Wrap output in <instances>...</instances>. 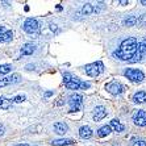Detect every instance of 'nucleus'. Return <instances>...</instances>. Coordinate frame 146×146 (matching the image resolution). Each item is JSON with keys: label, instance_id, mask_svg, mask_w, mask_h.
<instances>
[{"label": "nucleus", "instance_id": "nucleus-22", "mask_svg": "<svg viewBox=\"0 0 146 146\" xmlns=\"http://www.w3.org/2000/svg\"><path fill=\"white\" fill-rule=\"evenodd\" d=\"M11 107V102L5 98H0V109H8Z\"/></svg>", "mask_w": 146, "mask_h": 146}, {"label": "nucleus", "instance_id": "nucleus-24", "mask_svg": "<svg viewBox=\"0 0 146 146\" xmlns=\"http://www.w3.org/2000/svg\"><path fill=\"white\" fill-rule=\"evenodd\" d=\"M24 100H25V96L24 95H19V96H16V98L13 99L15 103H21V102H24Z\"/></svg>", "mask_w": 146, "mask_h": 146}, {"label": "nucleus", "instance_id": "nucleus-28", "mask_svg": "<svg viewBox=\"0 0 146 146\" xmlns=\"http://www.w3.org/2000/svg\"><path fill=\"white\" fill-rule=\"evenodd\" d=\"M128 3H129L128 0H121V1H120V4H121V5H125V4H128Z\"/></svg>", "mask_w": 146, "mask_h": 146}, {"label": "nucleus", "instance_id": "nucleus-14", "mask_svg": "<svg viewBox=\"0 0 146 146\" xmlns=\"http://www.w3.org/2000/svg\"><path fill=\"white\" fill-rule=\"evenodd\" d=\"M36 51V46L33 44H25L21 48V55H31Z\"/></svg>", "mask_w": 146, "mask_h": 146}, {"label": "nucleus", "instance_id": "nucleus-2", "mask_svg": "<svg viewBox=\"0 0 146 146\" xmlns=\"http://www.w3.org/2000/svg\"><path fill=\"white\" fill-rule=\"evenodd\" d=\"M63 82H65V86L68 90H80L82 80L76 76H74L72 74H70V72L63 74Z\"/></svg>", "mask_w": 146, "mask_h": 146}, {"label": "nucleus", "instance_id": "nucleus-17", "mask_svg": "<svg viewBox=\"0 0 146 146\" xmlns=\"http://www.w3.org/2000/svg\"><path fill=\"white\" fill-rule=\"evenodd\" d=\"M13 37V32L12 31H5L1 36H0V42H8Z\"/></svg>", "mask_w": 146, "mask_h": 146}, {"label": "nucleus", "instance_id": "nucleus-9", "mask_svg": "<svg viewBox=\"0 0 146 146\" xmlns=\"http://www.w3.org/2000/svg\"><path fill=\"white\" fill-rule=\"evenodd\" d=\"M17 82H20V75L19 74H13L11 76H7L4 79H0V87H5V86H9V84H15Z\"/></svg>", "mask_w": 146, "mask_h": 146}, {"label": "nucleus", "instance_id": "nucleus-11", "mask_svg": "<svg viewBox=\"0 0 146 146\" xmlns=\"http://www.w3.org/2000/svg\"><path fill=\"white\" fill-rule=\"evenodd\" d=\"M54 130H55V133H57V134H61V136H63L65 133H67L68 126H67V124L59 121V122H55V124H54Z\"/></svg>", "mask_w": 146, "mask_h": 146}, {"label": "nucleus", "instance_id": "nucleus-18", "mask_svg": "<svg viewBox=\"0 0 146 146\" xmlns=\"http://www.w3.org/2000/svg\"><path fill=\"white\" fill-rule=\"evenodd\" d=\"M122 23H124L125 27H134V25L137 24V17L136 16H129V17H126Z\"/></svg>", "mask_w": 146, "mask_h": 146}, {"label": "nucleus", "instance_id": "nucleus-8", "mask_svg": "<svg viewBox=\"0 0 146 146\" xmlns=\"http://www.w3.org/2000/svg\"><path fill=\"white\" fill-rule=\"evenodd\" d=\"M133 121L138 126H146V112L145 111H137L133 115Z\"/></svg>", "mask_w": 146, "mask_h": 146}, {"label": "nucleus", "instance_id": "nucleus-7", "mask_svg": "<svg viewBox=\"0 0 146 146\" xmlns=\"http://www.w3.org/2000/svg\"><path fill=\"white\" fill-rule=\"evenodd\" d=\"M106 90L113 95H120L124 92V86L121 83H117V82H111L108 84L106 86Z\"/></svg>", "mask_w": 146, "mask_h": 146}, {"label": "nucleus", "instance_id": "nucleus-5", "mask_svg": "<svg viewBox=\"0 0 146 146\" xmlns=\"http://www.w3.org/2000/svg\"><path fill=\"white\" fill-rule=\"evenodd\" d=\"M82 103H83V96L79 95V94H72L68 99V104H70V112H76L80 108Z\"/></svg>", "mask_w": 146, "mask_h": 146}, {"label": "nucleus", "instance_id": "nucleus-27", "mask_svg": "<svg viewBox=\"0 0 146 146\" xmlns=\"http://www.w3.org/2000/svg\"><path fill=\"white\" fill-rule=\"evenodd\" d=\"M3 134H4V126L0 124V137L3 136Z\"/></svg>", "mask_w": 146, "mask_h": 146}, {"label": "nucleus", "instance_id": "nucleus-23", "mask_svg": "<svg viewBox=\"0 0 146 146\" xmlns=\"http://www.w3.org/2000/svg\"><path fill=\"white\" fill-rule=\"evenodd\" d=\"M12 66L11 65H0V74L4 75V74H8V72L12 71Z\"/></svg>", "mask_w": 146, "mask_h": 146}, {"label": "nucleus", "instance_id": "nucleus-12", "mask_svg": "<svg viewBox=\"0 0 146 146\" xmlns=\"http://www.w3.org/2000/svg\"><path fill=\"white\" fill-rule=\"evenodd\" d=\"M79 136H80V138L83 139H88L92 137V130L90 126L84 125V126H82L80 129H79Z\"/></svg>", "mask_w": 146, "mask_h": 146}, {"label": "nucleus", "instance_id": "nucleus-4", "mask_svg": "<svg viewBox=\"0 0 146 146\" xmlns=\"http://www.w3.org/2000/svg\"><path fill=\"white\" fill-rule=\"evenodd\" d=\"M124 75L133 83H141L145 79V74L141 70H137V68H126Z\"/></svg>", "mask_w": 146, "mask_h": 146}, {"label": "nucleus", "instance_id": "nucleus-13", "mask_svg": "<svg viewBox=\"0 0 146 146\" xmlns=\"http://www.w3.org/2000/svg\"><path fill=\"white\" fill-rule=\"evenodd\" d=\"M74 141L71 138H62V139H54L51 141L53 146H66V145H74Z\"/></svg>", "mask_w": 146, "mask_h": 146}, {"label": "nucleus", "instance_id": "nucleus-21", "mask_svg": "<svg viewBox=\"0 0 146 146\" xmlns=\"http://www.w3.org/2000/svg\"><path fill=\"white\" fill-rule=\"evenodd\" d=\"M82 13L83 15H91V13H94V7H92L91 4H84L83 5V8H82Z\"/></svg>", "mask_w": 146, "mask_h": 146}, {"label": "nucleus", "instance_id": "nucleus-19", "mask_svg": "<svg viewBox=\"0 0 146 146\" xmlns=\"http://www.w3.org/2000/svg\"><path fill=\"white\" fill-rule=\"evenodd\" d=\"M137 50H138L139 55L141 57H145L146 55V40H142L137 46Z\"/></svg>", "mask_w": 146, "mask_h": 146}, {"label": "nucleus", "instance_id": "nucleus-31", "mask_svg": "<svg viewBox=\"0 0 146 146\" xmlns=\"http://www.w3.org/2000/svg\"><path fill=\"white\" fill-rule=\"evenodd\" d=\"M34 146H40V145H34Z\"/></svg>", "mask_w": 146, "mask_h": 146}, {"label": "nucleus", "instance_id": "nucleus-10", "mask_svg": "<svg viewBox=\"0 0 146 146\" xmlns=\"http://www.w3.org/2000/svg\"><path fill=\"white\" fill-rule=\"evenodd\" d=\"M107 116V111L103 106H99L95 108V112H94V120L95 121H100Z\"/></svg>", "mask_w": 146, "mask_h": 146}, {"label": "nucleus", "instance_id": "nucleus-30", "mask_svg": "<svg viewBox=\"0 0 146 146\" xmlns=\"http://www.w3.org/2000/svg\"><path fill=\"white\" fill-rule=\"evenodd\" d=\"M17 146H29L28 143H20V145H17Z\"/></svg>", "mask_w": 146, "mask_h": 146}, {"label": "nucleus", "instance_id": "nucleus-16", "mask_svg": "<svg viewBox=\"0 0 146 146\" xmlns=\"http://www.w3.org/2000/svg\"><path fill=\"white\" fill-rule=\"evenodd\" d=\"M109 126H111V129H112V128H113V129H115V132H124V129H125V126H124V125H122V124H121V122H120L119 121V120H112V121H111V125H109Z\"/></svg>", "mask_w": 146, "mask_h": 146}, {"label": "nucleus", "instance_id": "nucleus-6", "mask_svg": "<svg viewBox=\"0 0 146 146\" xmlns=\"http://www.w3.org/2000/svg\"><path fill=\"white\" fill-rule=\"evenodd\" d=\"M23 28H24V31L27 32V33H29V34L37 33V32H38V21L36 20V19L29 17V19H27V20H25Z\"/></svg>", "mask_w": 146, "mask_h": 146}, {"label": "nucleus", "instance_id": "nucleus-25", "mask_svg": "<svg viewBox=\"0 0 146 146\" xmlns=\"http://www.w3.org/2000/svg\"><path fill=\"white\" fill-rule=\"evenodd\" d=\"M133 146H146V142L143 141V139H139V141H137V142L133 143Z\"/></svg>", "mask_w": 146, "mask_h": 146}, {"label": "nucleus", "instance_id": "nucleus-20", "mask_svg": "<svg viewBox=\"0 0 146 146\" xmlns=\"http://www.w3.org/2000/svg\"><path fill=\"white\" fill-rule=\"evenodd\" d=\"M109 133H111V126L106 125V126H102V128L98 130V136L99 137H106V136H108Z\"/></svg>", "mask_w": 146, "mask_h": 146}, {"label": "nucleus", "instance_id": "nucleus-29", "mask_svg": "<svg viewBox=\"0 0 146 146\" xmlns=\"http://www.w3.org/2000/svg\"><path fill=\"white\" fill-rule=\"evenodd\" d=\"M4 32H5V29H4V27H0V36H1V34H3Z\"/></svg>", "mask_w": 146, "mask_h": 146}, {"label": "nucleus", "instance_id": "nucleus-3", "mask_svg": "<svg viewBox=\"0 0 146 146\" xmlns=\"http://www.w3.org/2000/svg\"><path fill=\"white\" fill-rule=\"evenodd\" d=\"M84 71L87 75H90L92 78H96V76H99V75L104 71V65H103V62H100V61L95 62V63L84 66Z\"/></svg>", "mask_w": 146, "mask_h": 146}, {"label": "nucleus", "instance_id": "nucleus-15", "mask_svg": "<svg viewBox=\"0 0 146 146\" xmlns=\"http://www.w3.org/2000/svg\"><path fill=\"white\" fill-rule=\"evenodd\" d=\"M133 102L134 103H138V104H141V103H145L146 102V92L143 91H138L134 94V96H133Z\"/></svg>", "mask_w": 146, "mask_h": 146}, {"label": "nucleus", "instance_id": "nucleus-26", "mask_svg": "<svg viewBox=\"0 0 146 146\" xmlns=\"http://www.w3.org/2000/svg\"><path fill=\"white\" fill-rule=\"evenodd\" d=\"M53 94H54L53 91H48V92H45V98H49V96H51Z\"/></svg>", "mask_w": 146, "mask_h": 146}, {"label": "nucleus", "instance_id": "nucleus-1", "mask_svg": "<svg viewBox=\"0 0 146 146\" xmlns=\"http://www.w3.org/2000/svg\"><path fill=\"white\" fill-rule=\"evenodd\" d=\"M137 46H138V44H137L136 38L129 37V38H126V40L122 41L121 45H120V48L113 53V55H115L116 58H119L120 61L129 62L130 59L134 57V54L137 53Z\"/></svg>", "mask_w": 146, "mask_h": 146}]
</instances>
